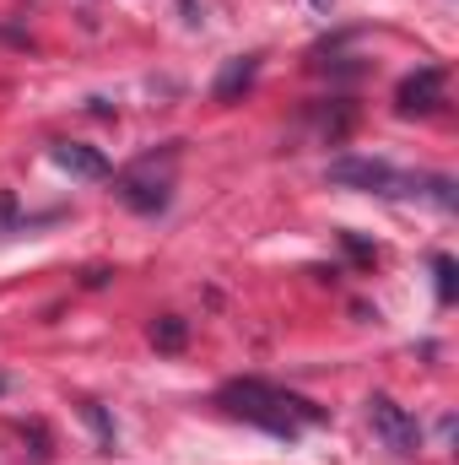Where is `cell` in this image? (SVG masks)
<instances>
[{"label":"cell","mask_w":459,"mask_h":465,"mask_svg":"<svg viewBox=\"0 0 459 465\" xmlns=\"http://www.w3.org/2000/svg\"><path fill=\"white\" fill-rule=\"evenodd\" d=\"M325 179L336 190H362V195H427V179L416 173H400L395 163L384 157H336L325 168Z\"/></svg>","instance_id":"3"},{"label":"cell","mask_w":459,"mask_h":465,"mask_svg":"<svg viewBox=\"0 0 459 465\" xmlns=\"http://www.w3.org/2000/svg\"><path fill=\"white\" fill-rule=\"evenodd\" d=\"M217 406H222L228 417H238V422H249V428L276 433V439H298L303 428L325 422V411H319L314 401H303V395H292V390H276V384H265V379H228V384L217 390Z\"/></svg>","instance_id":"1"},{"label":"cell","mask_w":459,"mask_h":465,"mask_svg":"<svg viewBox=\"0 0 459 465\" xmlns=\"http://www.w3.org/2000/svg\"><path fill=\"white\" fill-rule=\"evenodd\" d=\"M5 390H11V379H5V373H0V395H5Z\"/></svg>","instance_id":"12"},{"label":"cell","mask_w":459,"mask_h":465,"mask_svg":"<svg viewBox=\"0 0 459 465\" xmlns=\"http://www.w3.org/2000/svg\"><path fill=\"white\" fill-rule=\"evenodd\" d=\"M254 76H259V54H238V60H228L222 76H217V104H238V93L254 87Z\"/></svg>","instance_id":"7"},{"label":"cell","mask_w":459,"mask_h":465,"mask_svg":"<svg viewBox=\"0 0 459 465\" xmlns=\"http://www.w3.org/2000/svg\"><path fill=\"white\" fill-rule=\"evenodd\" d=\"M395 104H400V114H433V109L444 104V71H438V65H422V71H411V76L400 82Z\"/></svg>","instance_id":"5"},{"label":"cell","mask_w":459,"mask_h":465,"mask_svg":"<svg viewBox=\"0 0 459 465\" xmlns=\"http://www.w3.org/2000/svg\"><path fill=\"white\" fill-rule=\"evenodd\" d=\"M49 157H54V168H60V173H71V179H87V184H103V179H109V157H103L98 146L54 141V146H49Z\"/></svg>","instance_id":"6"},{"label":"cell","mask_w":459,"mask_h":465,"mask_svg":"<svg viewBox=\"0 0 459 465\" xmlns=\"http://www.w3.org/2000/svg\"><path fill=\"white\" fill-rule=\"evenodd\" d=\"M314 5H319V11H330V5H336V0H314Z\"/></svg>","instance_id":"11"},{"label":"cell","mask_w":459,"mask_h":465,"mask_svg":"<svg viewBox=\"0 0 459 465\" xmlns=\"http://www.w3.org/2000/svg\"><path fill=\"white\" fill-rule=\"evenodd\" d=\"M173 168H179V146L146 152V157H135L130 168H119L114 173L119 206H130V212H141V217L168 212V201H173Z\"/></svg>","instance_id":"2"},{"label":"cell","mask_w":459,"mask_h":465,"mask_svg":"<svg viewBox=\"0 0 459 465\" xmlns=\"http://www.w3.org/2000/svg\"><path fill=\"white\" fill-rule=\"evenodd\" d=\"M433 271H438V298H444V303H454V260H449V254H438V260H433Z\"/></svg>","instance_id":"9"},{"label":"cell","mask_w":459,"mask_h":465,"mask_svg":"<svg viewBox=\"0 0 459 465\" xmlns=\"http://www.w3.org/2000/svg\"><path fill=\"white\" fill-rule=\"evenodd\" d=\"M367 422H373V433H378V444H384L389 455H416V450H422V428H416V417H411L400 401L373 395V401H367Z\"/></svg>","instance_id":"4"},{"label":"cell","mask_w":459,"mask_h":465,"mask_svg":"<svg viewBox=\"0 0 459 465\" xmlns=\"http://www.w3.org/2000/svg\"><path fill=\"white\" fill-rule=\"evenodd\" d=\"M184 336H190V331H184V320H173V314H162V320L151 325V347L157 351H179Z\"/></svg>","instance_id":"8"},{"label":"cell","mask_w":459,"mask_h":465,"mask_svg":"<svg viewBox=\"0 0 459 465\" xmlns=\"http://www.w3.org/2000/svg\"><path fill=\"white\" fill-rule=\"evenodd\" d=\"M179 5H184V22H190V27H200V5H195V0H179Z\"/></svg>","instance_id":"10"}]
</instances>
